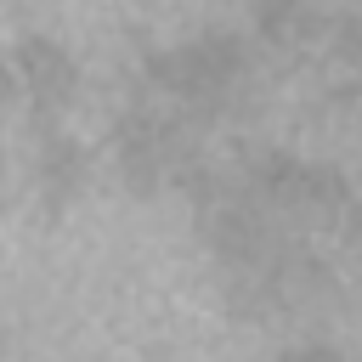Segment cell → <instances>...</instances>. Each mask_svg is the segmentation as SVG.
Returning a JSON list of instances; mask_svg holds the SVG:
<instances>
[{"instance_id":"cell-6","label":"cell","mask_w":362,"mask_h":362,"mask_svg":"<svg viewBox=\"0 0 362 362\" xmlns=\"http://www.w3.org/2000/svg\"><path fill=\"white\" fill-rule=\"evenodd\" d=\"M17 90H23V79H17V68L11 62H0V113L17 102Z\"/></svg>"},{"instance_id":"cell-3","label":"cell","mask_w":362,"mask_h":362,"mask_svg":"<svg viewBox=\"0 0 362 362\" xmlns=\"http://www.w3.org/2000/svg\"><path fill=\"white\" fill-rule=\"evenodd\" d=\"M334 57H339L351 74H362V11L334 17Z\"/></svg>"},{"instance_id":"cell-4","label":"cell","mask_w":362,"mask_h":362,"mask_svg":"<svg viewBox=\"0 0 362 362\" xmlns=\"http://www.w3.org/2000/svg\"><path fill=\"white\" fill-rule=\"evenodd\" d=\"M334 232H339V243H345V249L362 260V198H356V204H351V209L334 221Z\"/></svg>"},{"instance_id":"cell-1","label":"cell","mask_w":362,"mask_h":362,"mask_svg":"<svg viewBox=\"0 0 362 362\" xmlns=\"http://www.w3.org/2000/svg\"><path fill=\"white\" fill-rule=\"evenodd\" d=\"M11 68H17L23 90L34 96V119H40V124H57V113H62V107L74 102V90H79V68H74L68 45L51 40V34H23L17 51H11Z\"/></svg>"},{"instance_id":"cell-5","label":"cell","mask_w":362,"mask_h":362,"mask_svg":"<svg viewBox=\"0 0 362 362\" xmlns=\"http://www.w3.org/2000/svg\"><path fill=\"white\" fill-rule=\"evenodd\" d=\"M277 362H345L328 339H305V345H294V351H283Z\"/></svg>"},{"instance_id":"cell-2","label":"cell","mask_w":362,"mask_h":362,"mask_svg":"<svg viewBox=\"0 0 362 362\" xmlns=\"http://www.w3.org/2000/svg\"><path fill=\"white\" fill-rule=\"evenodd\" d=\"M34 187H40L45 215H62L90 187V153L62 124H40L34 119Z\"/></svg>"}]
</instances>
